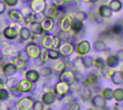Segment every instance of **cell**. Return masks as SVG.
Returning <instances> with one entry per match:
<instances>
[{
    "mask_svg": "<svg viewBox=\"0 0 123 110\" xmlns=\"http://www.w3.org/2000/svg\"><path fill=\"white\" fill-rule=\"evenodd\" d=\"M20 29L21 27L19 24L16 23L11 24L4 29L3 35L8 40H14L18 37Z\"/></svg>",
    "mask_w": 123,
    "mask_h": 110,
    "instance_id": "cell-1",
    "label": "cell"
},
{
    "mask_svg": "<svg viewBox=\"0 0 123 110\" xmlns=\"http://www.w3.org/2000/svg\"><path fill=\"white\" fill-rule=\"evenodd\" d=\"M40 48L38 45L30 43L25 48V53L30 58H37L39 56Z\"/></svg>",
    "mask_w": 123,
    "mask_h": 110,
    "instance_id": "cell-2",
    "label": "cell"
},
{
    "mask_svg": "<svg viewBox=\"0 0 123 110\" xmlns=\"http://www.w3.org/2000/svg\"><path fill=\"white\" fill-rule=\"evenodd\" d=\"M46 6L45 0H31L30 8L33 13L40 14L43 12Z\"/></svg>",
    "mask_w": 123,
    "mask_h": 110,
    "instance_id": "cell-3",
    "label": "cell"
},
{
    "mask_svg": "<svg viewBox=\"0 0 123 110\" xmlns=\"http://www.w3.org/2000/svg\"><path fill=\"white\" fill-rule=\"evenodd\" d=\"M72 24V18L70 15L64 16L60 20V28L62 32H68L71 31Z\"/></svg>",
    "mask_w": 123,
    "mask_h": 110,
    "instance_id": "cell-4",
    "label": "cell"
},
{
    "mask_svg": "<svg viewBox=\"0 0 123 110\" xmlns=\"http://www.w3.org/2000/svg\"><path fill=\"white\" fill-rule=\"evenodd\" d=\"M74 45L70 42H64L58 48V51L63 56H68L74 52Z\"/></svg>",
    "mask_w": 123,
    "mask_h": 110,
    "instance_id": "cell-5",
    "label": "cell"
},
{
    "mask_svg": "<svg viewBox=\"0 0 123 110\" xmlns=\"http://www.w3.org/2000/svg\"><path fill=\"white\" fill-rule=\"evenodd\" d=\"M58 8L54 5H48L45 6L44 11H43V16L45 17L55 19L58 14Z\"/></svg>",
    "mask_w": 123,
    "mask_h": 110,
    "instance_id": "cell-6",
    "label": "cell"
},
{
    "mask_svg": "<svg viewBox=\"0 0 123 110\" xmlns=\"http://www.w3.org/2000/svg\"><path fill=\"white\" fill-rule=\"evenodd\" d=\"M69 90V85L68 84L64 82V81H59L58 82L55 86V92L58 95H65L68 93Z\"/></svg>",
    "mask_w": 123,
    "mask_h": 110,
    "instance_id": "cell-7",
    "label": "cell"
},
{
    "mask_svg": "<svg viewBox=\"0 0 123 110\" xmlns=\"http://www.w3.org/2000/svg\"><path fill=\"white\" fill-rule=\"evenodd\" d=\"M32 87V82L29 81L28 79H22L19 82H18L17 84V91L19 92L26 93L30 91V89Z\"/></svg>",
    "mask_w": 123,
    "mask_h": 110,
    "instance_id": "cell-8",
    "label": "cell"
},
{
    "mask_svg": "<svg viewBox=\"0 0 123 110\" xmlns=\"http://www.w3.org/2000/svg\"><path fill=\"white\" fill-rule=\"evenodd\" d=\"M77 53L80 55H86L90 51V43L87 40L79 42L76 46Z\"/></svg>",
    "mask_w": 123,
    "mask_h": 110,
    "instance_id": "cell-9",
    "label": "cell"
},
{
    "mask_svg": "<svg viewBox=\"0 0 123 110\" xmlns=\"http://www.w3.org/2000/svg\"><path fill=\"white\" fill-rule=\"evenodd\" d=\"M99 16L103 19H110L112 16V11L110 9L108 5L102 4L98 9Z\"/></svg>",
    "mask_w": 123,
    "mask_h": 110,
    "instance_id": "cell-10",
    "label": "cell"
},
{
    "mask_svg": "<svg viewBox=\"0 0 123 110\" xmlns=\"http://www.w3.org/2000/svg\"><path fill=\"white\" fill-rule=\"evenodd\" d=\"M18 107L20 110H29L33 105V102L30 97H23L18 102Z\"/></svg>",
    "mask_w": 123,
    "mask_h": 110,
    "instance_id": "cell-11",
    "label": "cell"
},
{
    "mask_svg": "<svg viewBox=\"0 0 123 110\" xmlns=\"http://www.w3.org/2000/svg\"><path fill=\"white\" fill-rule=\"evenodd\" d=\"M72 18V24H71V30L73 32L74 34L77 35L81 32V30L84 28V22L80 21L76 18Z\"/></svg>",
    "mask_w": 123,
    "mask_h": 110,
    "instance_id": "cell-12",
    "label": "cell"
},
{
    "mask_svg": "<svg viewBox=\"0 0 123 110\" xmlns=\"http://www.w3.org/2000/svg\"><path fill=\"white\" fill-rule=\"evenodd\" d=\"M27 27L29 28L30 32L32 34H41L43 32V30L41 27L40 22L32 21L27 24Z\"/></svg>",
    "mask_w": 123,
    "mask_h": 110,
    "instance_id": "cell-13",
    "label": "cell"
},
{
    "mask_svg": "<svg viewBox=\"0 0 123 110\" xmlns=\"http://www.w3.org/2000/svg\"><path fill=\"white\" fill-rule=\"evenodd\" d=\"M8 16L14 22H20L23 21V17L21 12L15 9H12L8 12Z\"/></svg>",
    "mask_w": 123,
    "mask_h": 110,
    "instance_id": "cell-14",
    "label": "cell"
},
{
    "mask_svg": "<svg viewBox=\"0 0 123 110\" xmlns=\"http://www.w3.org/2000/svg\"><path fill=\"white\" fill-rule=\"evenodd\" d=\"M41 27L43 32H50L54 25V19L51 18L45 17L41 21Z\"/></svg>",
    "mask_w": 123,
    "mask_h": 110,
    "instance_id": "cell-15",
    "label": "cell"
},
{
    "mask_svg": "<svg viewBox=\"0 0 123 110\" xmlns=\"http://www.w3.org/2000/svg\"><path fill=\"white\" fill-rule=\"evenodd\" d=\"M16 67L12 63H7L3 66V73L5 77L9 78L14 74L17 71Z\"/></svg>",
    "mask_w": 123,
    "mask_h": 110,
    "instance_id": "cell-16",
    "label": "cell"
},
{
    "mask_svg": "<svg viewBox=\"0 0 123 110\" xmlns=\"http://www.w3.org/2000/svg\"><path fill=\"white\" fill-rule=\"evenodd\" d=\"M53 35L45 34L43 37L41 45L43 48L50 49V48H53Z\"/></svg>",
    "mask_w": 123,
    "mask_h": 110,
    "instance_id": "cell-17",
    "label": "cell"
},
{
    "mask_svg": "<svg viewBox=\"0 0 123 110\" xmlns=\"http://www.w3.org/2000/svg\"><path fill=\"white\" fill-rule=\"evenodd\" d=\"M6 86L11 92H14L17 90V84L18 81L15 77H9L6 80Z\"/></svg>",
    "mask_w": 123,
    "mask_h": 110,
    "instance_id": "cell-18",
    "label": "cell"
},
{
    "mask_svg": "<svg viewBox=\"0 0 123 110\" xmlns=\"http://www.w3.org/2000/svg\"><path fill=\"white\" fill-rule=\"evenodd\" d=\"M12 63L16 67L17 70H20V69H22L25 66L26 61L22 56H21L20 55H18L13 59Z\"/></svg>",
    "mask_w": 123,
    "mask_h": 110,
    "instance_id": "cell-19",
    "label": "cell"
},
{
    "mask_svg": "<svg viewBox=\"0 0 123 110\" xmlns=\"http://www.w3.org/2000/svg\"><path fill=\"white\" fill-rule=\"evenodd\" d=\"M19 36L22 40L27 41V40H29V39L31 38L32 32H30V30H29V28L27 27H21V29L19 30Z\"/></svg>",
    "mask_w": 123,
    "mask_h": 110,
    "instance_id": "cell-20",
    "label": "cell"
},
{
    "mask_svg": "<svg viewBox=\"0 0 123 110\" xmlns=\"http://www.w3.org/2000/svg\"><path fill=\"white\" fill-rule=\"evenodd\" d=\"M25 78L32 83L36 82L40 78V73L36 70H29L25 73Z\"/></svg>",
    "mask_w": 123,
    "mask_h": 110,
    "instance_id": "cell-21",
    "label": "cell"
},
{
    "mask_svg": "<svg viewBox=\"0 0 123 110\" xmlns=\"http://www.w3.org/2000/svg\"><path fill=\"white\" fill-rule=\"evenodd\" d=\"M108 6L112 12H118L123 8V3L120 0H111Z\"/></svg>",
    "mask_w": 123,
    "mask_h": 110,
    "instance_id": "cell-22",
    "label": "cell"
},
{
    "mask_svg": "<svg viewBox=\"0 0 123 110\" xmlns=\"http://www.w3.org/2000/svg\"><path fill=\"white\" fill-rule=\"evenodd\" d=\"M61 81H64L67 84H71L74 81V74L70 71H63L60 76Z\"/></svg>",
    "mask_w": 123,
    "mask_h": 110,
    "instance_id": "cell-23",
    "label": "cell"
},
{
    "mask_svg": "<svg viewBox=\"0 0 123 110\" xmlns=\"http://www.w3.org/2000/svg\"><path fill=\"white\" fill-rule=\"evenodd\" d=\"M42 100H43L44 104H45L47 105H50V104H51L52 103L54 102V101H55V96H54V94L51 92H48L45 93L43 95Z\"/></svg>",
    "mask_w": 123,
    "mask_h": 110,
    "instance_id": "cell-24",
    "label": "cell"
},
{
    "mask_svg": "<svg viewBox=\"0 0 123 110\" xmlns=\"http://www.w3.org/2000/svg\"><path fill=\"white\" fill-rule=\"evenodd\" d=\"M93 47L94 50L97 52H103L107 50V45L103 40H97L94 42Z\"/></svg>",
    "mask_w": 123,
    "mask_h": 110,
    "instance_id": "cell-25",
    "label": "cell"
},
{
    "mask_svg": "<svg viewBox=\"0 0 123 110\" xmlns=\"http://www.w3.org/2000/svg\"><path fill=\"white\" fill-rule=\"evenodd\" d=\"M111 77H112V81L115 84H121L123 82V75L120 71L113 72Z\"/></svg>",
    "mask_w": 123,
    "mask_h": 110,
    "instance_id": "cell-26",
    "label": "cell"
},
{
    "mask_svg": "<svg viewBox=\"0 0 123 110\" xmlns=\"http://www.w3.org/2000/svg\"><path fill=\"white\" fill-rule=\"evenodd\" d=\"M119 63V59L116 55H110L107 58L106 63L110 68H115L117 66Z\"/></svg>",
    "mask_w": 123,
    "mask_h": 110,
    "instance_id": "cell-27",
    "label": "cell"
},
{
    "mask_svg": "<svg viewBox=\"0 0 123 110\" xmlns=\"http://www.w3.org/2000/svg\"><path fill=\"white\" fill-rule=\"evenodd\" d=\"M15 51V48L12 45L9 44H6L1 49V53L4 55H12L14 53Z\"/></svg>",
    "mask_w": 123,
    "mask_h": 110,
    "instance_id": "cell-28",
    "label": "cell"
},
{
    "mask_svg": "<svg viewBox=\"0 0 123 110\" xmlns=\"http://www.w3.org/2000/svg\"><path fill=\"white\" fill-rule=\"evenodd\" d=\"M81 63L85 68H91L94 65V59L91 56H85L81 58Z\"/></svg>",
    "mask_w": 123,
    "mask_h": 110,
    "instance_id": "cell-29",
    "label": "cell"
},
{
    "mask_svg": "<svg viewBox=\"0 0 123 110\" xmlns=\"http://www.w3.org/2000/svg\"><path fill=\"white\" fill-rule=\"evenodd\" d=\"M66 68V63L63 61H58L53 66V70L58 73H62Z\"/></svg>",
    "mask_w": 123,
    "mask_h": 110,
    "instance_id": "cell-30",
    "label": "cell"
},
{
    "mask_svg": "<svg viewBox=\"0 0 123 110\" xmlns=\"http://www.w3.org/2000/svg\"><path fill=\"white\" fill-rule=\"evenodd\" d=\"M39 58L41 62H45L48 59V50L47 48H43L40 49V52L39 54Z\"/></svg>",
    "mask_w": 123,
    "mask_h": 110,
    "instance_id": "cell-31",
    "label": "cell"
},
{
    "mask_svg": "<svg viewBox=\"0 0 123 110\" xmlns=\"http://www.w3.org/2000/svg\"><path fill=\"white\" fill-rule=\"evenodd\" d=\"M48 50V58L51 60H57L60 57V53L56 49L50 48Z\"/></svg>",
    "mask_w": 123,
    "mask_h": 110,
    "instance_id": "cell-32",
    "label": "cell"
},
{
    "mask_svg": "<svg viewBox=\"0 0 123 110\" xmlns=\"http://www.w3.org/2000/svg\"><path fill=\"white\" fill-rule=\"evenodd\" d=\"M52 72H53V70H52V68L50 67H49V66H44V67H42L40 69L39 73L43 77H47V76L51 75Z\"/></svg>",
    "mask_w": 123,
    "mask_h": 110,
    "instance_id": "cell-33",
    "label": "cell"
},
{
    "mask_svg": "<svg viewBox=\"0 0 123 110\" xmlns=\"http://www.w3.org/2000/svg\"><path fill=\"white\" fill-rule=\"evenodd\" d=\"M110 31L115 35H121L123 33V26L120 24H115L111 27Z\"/></svg>",
    "mask_w": 123,
    "mask_h": 110,
    "instance_id": "cell-34",
    "label": "cell"
},
{
    "mask_svg": "<svg viewBox=\"0 0 123 110\" xmlns=\"http://www.w3.org/2000/svg\"><path fill=\"white\" fill-rule=\"evenodd\" d=\"M70 16L73 18H76V19H77L80 21H82V22L85 21L87 19V14H86V12H82V11L76 12L74 15H73V16L70 15Z\"/></svg>",
    "mask_w": 123,
    "mask_h": 110,
    "instance_id": "cell-35",
    "label": "cell"
},
{
    "mask_svg": "<svg viewBox=\"0 0 123 110\" xmlns=\"http://www.w3.org/2000/svg\"><path fill=\"white\" fill-rule=\"evenodd\" d=\"M61 39L58 35L53 36V49H58L60 45H61Z\"/></svg>",
    "mask_w": 123,
    "mask_h": 110,
    "instance_id": "cell-36",
    "label": "cell"
},
{
    "mask_svg": "<svg viewBox=\"0 0 123 110\" xmlns=\"http://www.w3.org/2000/svg\"><path fill=\"white\" fill-rule=\"evenodd\" d=\"M42 34L43 33H41V34H33L32 36L31 37L32 40V43H34L37 45V43H41L42 39L43 37V35H42Z\"/></svg>",
    "mask_w": 123,
    "mask_h": 110,
    "instance_id": "cell-37",
    "label": "cell"
},
{
    "mask_svg": "<svg viewBox=\"0 0 123 110\" xmlns=\"http://www.w3.org/2000/svg\"><path fill=\"white\" fill-rule=\"evenodd\" d=\"M94 65H95L97 68H101V69L105 66V61H103V59L102 58H97L95 60H94Z\"/></svg>",
    "mask_w": 123,
    "mask_h": 110,
    "instance_id": "cell-38",
    "label": "cell"
},
{
    "mask_svg": "<svg viewBox=\"0 0 123 110\" xmlns=\"http://www.w3.org/2000/svg\"><path fill=\"white\" fill-rule=\"evenodd\" d=\"M9 93L5 89H1L0 90V100H5L8 98Z\"/></svg>",
    "mask_w": 123,
    "mask_h": 110,
    "instance_id": "cell-39",
    "label": "cell"
},
{
    "mask_svg": "<svg viewBox=\"0 0 123 110\" xmlns=\"http://www.w3.org/2000/svg\"><path fill=\"white\" fill-rule=\"evenodd\" d=\"M3 1L6 4V5L13 7V6H15L18 4L19 0H3Z\"/></svg>",
    "mask_w": 123,
    "mask_h": 110,
    "instance_id": "cell-40",
    "label": "cell"
},
{
    "mask_svg": "<svg viewBox=\"0 0 123 110\" xmlns=\"http://www.w3.org/2000/svg\"><path fill=\"white\" fill-rule=\"evenodd\" d=\"M43 108H44V106H43V103L39 101L35 102V104H33L34 110H43Z\"/></svg>",
    "mask_w": 123,
    "mask_h": 110,
    "instance_id": "cell-41",
    "label": "cell"
},
{
    "mask_svg": "<svg viewBox=\"0 0 123 110\" xmlns=\"http://www.w3.org/2000/svg\"><path fill=\"white\" fill-rule=\"evenodd\" d=\"M6 9V4L4 2V1H1L0 0V15L3 14Z\"/></svg>",
    "mask_w": 123,
    "mask_h": 110,
    "instance_id": "cell-42",
    "label": "cell"
},
{
    "mask_svg": "<svg viewBox=\"0 0 123 110\" xmlns=\"http://www.w3.org/2000/svg\"><path fill=\"white\" fill-rule=\"evenodd\" d=\"M53 2V5L57 6V7H60V6H62L63 4H64V1L63 0H52Z\"/></svg>",
    "mask_w": 123,
    "mask_h": 110,
    "instance_id": "cell-43",
    "label": "cell"
},
{
    "mask_svg": "<svg viewBox=\"0 0 123 110\" xmlns=\"http://www.w3.org/2000/svg\"><path fill=\"white\" fill-rule=\"evenodd\" d=\"M116 56L120 61H123V50H119L117 53Z\"/></svg>",
    "mask_w": 123,
    "mask_h": 110,
    "instance_id": "cell-44",
    "label": "cell"
},
{
    "mask_svg": "<svg viewBox=\"0 0 123 110\" xmlns=\"http://www.w3.org/2000/svg\"><path fill=\"white\" fill-rule=\"evenodd\" d=\"M69 110H79V105L78 104H74L71 105Z\"/></svg>",
    "mask_w": 123,
    "mask_h": 110,
    "instance_id": "cell-45",
    "label": "cell"
},
{
    "mask_svg": "<svg viewBox=\"0 0 123 110\" xmlns=\"http://www.w3.org/2000/svg\"><path fill=\"white\" fill-rule=\"evenodd\" d=\"M31 0H21V1L22 3H28L29 1H30Z\"/></svg>",
    "mask_w": 123,
    "mask_h": 110,
    "instance_id": "cell-46",
    "label": "cell"
},
{
    "mask_svg": "<svg viewBox=\"0 0 123 110\" xmlns=\"http://www.w3.org/2000/svg\"><path fill=\"white\" fill-rule=\"evenodd\" d=\"M98 1H99V0H91L90 2H92V3H97Z\"/></svg>",
    "mask_w": 123,
    "mask_h": 110,
    "instance_id": "cell-47",
    "label": "cell"
},
{
    "mask_svg": "<svg viewBox=\"0 0 123 110\" xmlns=\"http://www.w3.org/2000/svg\"><path fill=\"white\" fill-rule=\"evenodd\" d=\"M73 1V0H63L64 2H70V1Z\"/></svg>",
    "mask_w": 123,
    "mask_h": 110,
    "instance_id": "cell-48",
    "label": "cell"
},
{
    "mask_svg": "<svg viewBox=\"0 0 123 110\" xmlns=\"http://www.w3.org/2000/svg\"><path fill=\"white\" fill-rule=\"evenodd\" d=\"M120 72L123 73V66L121 67V68H120Z\"/></svg>",
    "mask_w": 123,
    "mask_h": 110,
    "instance_id": "cell-49",
    "label": "cell"
},
{
    "mask_svg": "<svg viewBox=\"0 0 123 110\" xmlns=\"http://www.w3.org/2000/svg\"><path fill=\"white\" fill-rule=\"evenodd\" d=\"M82 1H91V0H82Z\"/></svg>",
    "mask_w": 123,
    "mask_h": 110,
    "instance_id": "cell-50",
    "label": "cell"
},
{
    "mask_svg": "<svg viewBox=\"0 0 123 110\" xmlns=\"http://www.w3.org/2000/svg\"><path fill=\"white\" fill-rule=\"evenodd\" d=\"M1 50H0V56H1Z\"/></svg>",
    "mask_w": 123,
    "mask_h": 110,
    "instance_id": "cell-51",
    "label": "cell"
}]
</instances>
